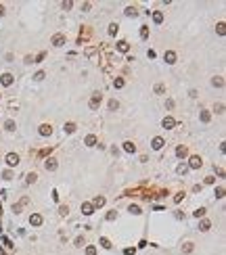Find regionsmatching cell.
<instances>
[{
  "label": "cell",
  "mask_w": 226,
  "mask_h": 255,
  "mask_svg": "<svg viewBox=\"0 0 226 255\" xmlns=\"http://www.w3.org/2000/svg\"><path fill=\"white\" fill-rule=\"evenodd\" d=\"M101 101H103V96H101V92L92 94V98H90V103H88V107H90L92 111H96V109L101 107Z\"/></svg>",
  "instance_id": "6da1fadb"
},
{
  "label": "cell",
  "mask_w": 226,
  "mask_h": 255,
  "mask_svg": "<svg viewBox=\"0 0 226 255\" xmlns=\"http://www.w3.org/2000/svg\"><path fill=\"white\" fill-rule=\"evenodd\" d=\"M6 165H9V167H17V165H19V155H17V153H9V155H6Z\"/></svg>",
  "instance_id": "7a4b0ae2"
},
{
  "label": "cell",
  "mask_w": 226,
  "mask_h": 255,
  "mask_svg": "<svg viewBox=\"0 0 226 255\" xmlns=\"http://www.w3.org/2000/svg\"><path fill=\"white\" fill-rule=\"evenodd\" d=\"M203 165V159L199 157V155H195V157H190V161H189V169H199Z\"/></svg>",
  "instance_id": "3957f363"
},
{
  "label": "cell",
  "mask_w": 226,
  "mask_h": 255,
  "mask_svg": "<svg viewBox=\"0 0 226 255\" xmlns=\"http://www.w3.org/2000/svg\"><path fill=\"white\" fill-rule=\"evenodd\" d=\"M57 167H59V163H57V159H52V157H48L46 161H44V169H46V172H55Z\"/></svg>",
  "instance_id": "277c9868"
},
{
  "label": "cell",
  "mask_w": 226,
  "mask_h": 255,
  "mask_svg": "<svg viewBox=\"0 0 226 255\" xmlns=\"http://www.w3.org/2000/svg\"><path fill=\"white\" fill-rule=\"evenodd\" d=\"M13 82H15L13 73H2V75H0V84H2V86H6V88H9V86H13Z\"/></svg>",
  "instance_id": "5b68a950"
},
{
  "label": "cell",
  "mask_w": 226,
  "mask_h": 255,
  "mask_svg": "<svg viewBox=\"0 0 226 255\" xmlns=\"http://www.w3.org/2000/svg\"><path fill=\"white\" fill-rule=\"evenodd\" d=\"M50 44H52V46H63V44H65V36L63 34H55L52 40H50Z\"/></svg>",
  "instance_id": "8992f818"
},
{
  "label": "cell",
  "mask_w": 226,
  "mask_h": 255,
  "mask_svg": "<svg viewBox=\"0 0 226 255\" xmlns=\"http://www.w3.org/2000/svg\"><path fill=\"white\" fill-rule=\"evenodd\" d=\"M38 134H40V136H50V134H52V126H50V124H42L40 130H38Z\"/></svg>",
  "instance_id": "52a82bcc"
},
{
  "label": "cell",
  "mask_w": 226,
  "mask_h": 255,
  "mask_svg": "<svg viewBox=\"0 0 226 255\" xmlns=\"http://www.w3.org/2000/svg\"><path fill=\"white\" fill-rule=\"evenodd\" d=\"M42 222H44V218H42L40 213H32V215H29V224H32V226H42Z\"/></svg>",
  "instance_id": "ba28073f"
},
{
  "label": "cell",
  "mask_w": 226,
  "mask_h": 255,
  "mask_svg": "<svg viewBox=\"0 0 226 255\" xmlns=\"http://www.w3.org/2000/svg\"><path fill=\"white\" fill-rule=\"evenodd\" d=\"M163 144H166V142H163V138H161V136H155L153 142H151V147H153L155 151H161V149H163Z\"/></svg>",
  "instance_id": "9c48e42d"
},
{
  "label": "cell",
  "mask_w": 226,
  "mask_h": 255,
  "mask_svg": "<svg viewBox=\"0 0 226 255\" xmlns=\"http://www.w3.org/2000/svg\"><path fill=\"white\" fill-rule=\"evenodd\" d=\"M161 126L166 128V130H172V128L176 126V119H174V117H170V115H167V117H163V121H161Z\"/></svg>",
  "instance_id": "30bf717a"
},
{
  "label": "cell",
  "mask_w": 226,
  "mask_h": 255,
  "mask_svg": "<svg viewBox=\"0 0 226 255\" xmlns=\"http://www.w3.org/2000/svg\"><path fill=\"white\" fill-rule=\"evenodd\" d=\"M163 59H166L167 65H174V63H176V52H174V50H167L166 55H163Z\"/></svg>",
  "instance_id": "8fae6325"
},
{
  "label": "cell",
  "mask_w": 226,
  "mask_h": 255,
  "mask_svg": "<svg viewBox=\"0 0 226 255\" xmlns=\"http://www.w3.org/2000/svg\"><path fill=\"white\" fill-rule=\"evenodd\" d=\"M117 50H119V52H124V55H126V52L130 50V44H128L126 40H119V42H117Z\"/></svg>",
  "instance_id": "7c38bea8"
},
{
  "label": "cell",
  "mask_w": 226,
  "mask_h": 255,
  "mask_svg": "<svg viewBox=\"0 0 226 255\" xmlns=\"http://www.w3.org/2000/svg\"><path fill=\"white\" fill-rule=\"evenodd\" d=\"M124 151L126 153H136V144H134L132 140H126V142H124Z\"/></svg>",
  "instance_id": "4fadbf2b"
},
{
  "label": "cell",
  "mask_w": 226,
  "mask_h": 255,
  "mask_svg": "<svg viewBox=\"0 0 226 255\" xmlns=\"http://www.w3.org/2000/svg\"><path fill=\"white\" fill-rule=\"evenodd\" d=\"M82 213L84 215H92V213H94V207H92L90 203H82Z\"/></svg>",
  "instance_id": "5bb4252c"
},
{
  "label": "cell",
  "mask_w": 226,
  "mask_h": 255,
  "mask_svg": "<svg viewBox=\"0 0 226 255\" xmlns=\"http://www.w3.org/2000/svg\"><path fill=\"white\" fill-rule=\"evenodd\" d=\"M84 144H86V147H96V136L94 134H88L86 140H84Z\"/></svg>",
  "instance_id": "9a60e30c"
},
{
  "label": "cell",
  "mask_w": 226,
  "mask_h": 255,
  "mask_svg": "<svg viewBox=\"0 0 226 255\" xmlns=\"http://www.w3.org/2000/svg\"><path fill=\"white\" fill-rule=\"evenodd\" d=\"M209 228H212V222H209V220H201V222H199V230H201V232H207Z\"/></svg>",
  "instance_id": "2e32d148"
},
{
  "label": "cell",
  "mask_w": 226,
  "mask_h": 255,
  "mask_svg": "<svg viewBox=\"0 0 226 255\" xmlns=\"http://www.w3.org/2000/svg\"><path fill=\"white\" fill-rule=\"evenodd\" d=\"M212 86H216V88H224V80H222V75H216L214 80H212Z\"/></svg>",
  "instance_id": "e0dca14e"
},
{
  "label": "cell",
  "mask_w": 226,
  "mask_h": 255,
  "mask_svg": "<svg viewBox=\"0 0 226 255\" xmlns=\"http://www.w3.org/2000/svg\"><path fill=\"white\" fill-rule=\"evenodd\" d=\"M90 205H92V207H103V205H105V197H94V201H92Z\"/></svg>",
  "instance_id": "ac0fdd59"
},
{
  "label": "cell",
  "mask_w": 226,
  "mask_h": 255,
  "mask_svg": "<svg viewBox=\"0 0 226 255\" xmlns=\"http://www.w3.org/2000/svg\"><path fill=\"white\" fill-rule=\"evenodd\" d=\"M15 128H17V124H15L13 119H6V121H4V130H9V132H15Z\"/></svg>",
  "instance_id": "d6986e66"
},
{
  "label": "cell",
  "mask_w": 226,
  "mask_h": 255,
  "mask_svg": "<svg viewBox=\"0 0 226 255\" xmlns=\"http://www.w3.org/2000/svg\"><path fill=\"white\" fill-rule=\"evenodd\" d=\"M153 21L159 25L161 21H163V13H161V11H155V13H153Z\"/></svg>",
  "instance_id": "ffe728a7"
},
{
  "label": "cell",
  "mask_w": 226,
  "mask_h": 255,
  "mask_svg": "<svg viewBox=\"0 0 226 255\" xmlns=\"http://www.w3.org/2000/svg\"><path fill=\"white\" fill-rule=\"evenodd\" d=\"M193 249H195V243H184L182 245V253H193Z\"/></svg>",
  "instance_id": "44dd1931"
},
{
  "label": "cell",
  "mask_w": 226,
  "mask_h": 255,
  "mask_svg": "<svg viewBox=\"0 0 226 255\" xmlns=\"http://www.w3.org/2000/svg\"><path fill=\"white\" fill-rule=\"evenodd\" d=\"M201 121L203 124H209V119H212V113H209V111H201Z\"/></svg>",
  "instance_id": "7402d4cb"
},
{
  "label": "cell",
  "mask_w": 226,
  "mask_h": 255,
  "mask_svg": "<svg viewBox=\"0 0 226 255\" xmlns=\"http://www.w3.org/2000/svg\"><path fill=\"white\" fill-rule=\"evenodd\" d=\"M176 155H178V157H186V155H189L186 147H182V144H180V147H176Z\"/></svg>",
  "instance_id": "603a6c76"
},
{
  "label": "cell",
  "mask_w": 226,
  "mask_h": 255,
  "mask_svg": "<svg viewBox=\"0 0 226 255\" xmlns=\"http://www.w3.org/2000/svg\"><path fill=\"white\" fill-rule=\"evenodd\" d=\"M107 32H109V36H117L119 25H117V23H111V25H109V29H107Z\"/></svg>",
  "instance_id": "cb8c5ba5"
},
{
  "label": "cell",
  "mask_w": 226,
  "mask_h": 255,
  "mask_svg": "<svg viewBox=\"0 0 226 255\" xmlns=\"http://www.w3.org/2000/svg\"><path fill=\"white\" fill-rule=\"evenodd\" d=\"M75 124H73V121H67V124H65V132H67V134H73V132H75Z\"/></svg>",
  "instance_id": "d4e9b609"
},
{
  "label": "cell",
  "mask_w": 226,
  "mask_h": 255,
  "mask_svg": "<svg viewBox=\"0 0 226 255\" xmlns=\"http://www.w3.org/2000/svg\"><path fill=\"white\" fill-rule=\"evenodd\" d=\"M176 172H178L180 176H184V174H186V172H189V165H186V163H180L178 167H176Z\"/></svg>",
  "instance_id": "484cf974"
},
{
  "label": "cell",
  "mask_w": 226,
  "mask_h": 255,
  "mask_svg": "<svg viewBox=\"0 0 226 255\" xmlns=\"http://www.w3.org/2000/svg\"><path fill=\"white\" fill-rule=\"evenodd\" d=\"M216 32H218L220 36H224V34H226V25H224V21H220V23L216 25Z\"/></svg>",
  "instance_id": "4316f807"
},
{
  "label": "cell",
  "mask_w": 226,
  "mask_h": 255,
  "mask_svg": "<svg viewBox=\"0 0 226 255\" xmlns=\"http://www.w3.org/2000/svg\"><path fill=\"white\" fill-rule=\"evenodd\" d=\"M124 13H126V17H136V15H138V11H136L134 6H128Z\"/></svg>",
  "instance_id": "83f0119b"
},
{
  "label": "cell",
  "mask_w": 226,
  "mask_h": 255,
  "mask_svg": "<svg viewBox=\"0 0 226 255\" xmlns=\"http://www.w3.org/2000/svg\"><path fill=\"white\" fill-rule=\"evenodd\" d=\"M36 180H38V174H34V172H32V174H27V178H25V182H27V184H34Z\"/></svg>",
  "instance_id": "f1b7e54d"
},
{
  "label": "cell",
  "mask_w": 226,
  "mask_h": 255,
  "mask_svg": "<svg viewBox=\"0 0 226 255\" xmlns=\"http://www.w3.org/2000/svg\"><path fill=\"white\" fill-rule=\"evenodd\" d=\"M128 211H130L132 215H140V213H143V211H140V207H138V205H130V209H128Z\"/></svg>",
  "instance_id": "f546056e"
},
{
  "label": "cell",
  "mask_w": 226,
  "mask_h": 255,
  "mask_svg": "<svg viewBox=\"0 0 226 255\" xmlns=\"http://www.w3.org/2000/svg\"><path fill=\"white\" fill-rule=\"evenodd\" d=\"M153 90H155V94H163L166 92V86H163V84H155Z\"/></svg>",
  "instance_id": "4dcf8cb0"
},
{
  "label": "cell",
  "mask_w": 226,
  "mask_h": 255,
  "mask_svg": "<svg viewBox=\"0 0 226 255\" xmlns=\"http://www.w3.org/2000/svg\"><path fill=\"white\" fill-rule=\"evenodd\" d=\"M109 109H111V111H117V109H119V103L115 101V98H111V101H109Z\"/></svg>",
  "instance_id": "1f68e13d"
},
{
  "label": "cell",
  "mask_w": 226,
  "mask_h": 255,
  "mask_svg": "<svg viewBox=\"0 0 226 255\" xmlns=\"http://www.w3.org/2000/svg\"><path fill=\"white\" fill-rule=\"evenodd\" d=\"M140 38H143V40H147V38H149V27H147V25H143V27H140Z\"/></svg>",
  "instance_id": "d6a6232c"
},
{
  "label": "cell",
  "mask_w": 226,
  "mask_h": 255,
  "mask_svg": "<svg viewBox=\"0 0 226 255\" xmlns=\"http://www.w3.org/2000/svg\"><path fill=\"white\" fill-rule=\"evenodd\" d=\"M193 215H195L197 220H199V218H203V215H205V207H199L197 211H195V213H193Z\"/></svg>",
  "instance_id": "836d02e7"
},
{
  "label": "cell",
  "mask_w": 226,
  "mask_h": 255,
  "mask_svg": "<svg viewBox=\"0 0 226 255\" xmlns=\"http://www.w3.org/2000/svg\"><path fill=\"white\" fill-rule=\"evenodd\" d=\"M86 255H96V247L94 245H88V247H86Z\"/></svg>",
  "instance_id": "e575fe53"
},
{
  "label": "cell",
  "mask_w": 226,
  "mask_h": 255,
  "mask_svg": "<svg viewBox=\"0 0 226 255\" xmlns=\"http://www.w3.org/2000/svg\"><path fill=\"white\" fill-rule=\"evenodd\" d=\"M113 88H124V80H121V78H115V80H113Z\"/></svg>",
  "instance_id": "d590c367"
},
{
  "label": "cell",
  "mask_w": 226,
  "mask_h": 255,
  "mask_svg": "<svg viewBox=\"0 0 226 255\" xmlns=\"http://www.w3.org/2000/svg\"><path fill=\"white\" fill-rule=\"evenodd\" d=\"M224 197V186H218L216 188V199H222Z\"/></svg>",
  "instance_id": "8d00e7d4"
},
{
  "label": "cell",
  "mask_w": 226,
  "mask_h": 255,
  "mask_svg": "<svg viewBox=\"0 0 226 255\" xmlns=\"http://www.w3.org/2000/svg\"><path fill=\"white\" fill-rule=\"evenodd\" d=\"M214 111H216V113H220V115H222V113H224V103H218V105H216V107H214Z\"/></svg>",
  "instance_id": "74e56055"
},
{
  "label": "cell",
  "mask_w": 226,
  "mask_h": 255,
  "mask_svg": "<svg viewBox=\"0 0 226 255\" xmlns=\"http://www.w3.org/2000/svg\"><path fill=\"white\" fill-rule=\"evenodd\" d=\"M44 75H46L44 71H38L36 75H34V80H36V82H42V80H44Z\"/></svg>",
  "instance_id": "f35d334b"
},
{
  "label": "cell",
  "mask_w": 226,
  "mask_h": 255,
  "mask_svg": "<svg viewBox=\"0 0 226 255\" xmlns=\"http://www.w3.org/2000/svg\"><path fill=\"white\" fill-rule=\"evenodd\" d=\"M115 218H117V211H109L107 213V222H113Z\"/></svg>",
  "instance_id": "ab89813d"
},
{
  "label": "cell",
  "mask_w": 226,
  "mask_h": 255,
  "mask_svg": "<svg viewBox=\"0 0 226 255\" xmlns=\"http://www.w3.org/2000/svg\"><path fill=\"white\" fill-rule=\"evenodd\" d=\"M59 213H61V215H67V213H69V207H67V205H61V207H59Z\"/></svg>",
  "instance_id": "60d3db41"
},
{
  "label": "cell",
  "mask_w": 226,
  "mask_h": 255,
  "mask_svg": "<svg viewBox=\"0 0 226 255\" xmlns=\"http://www.w3.org/2000/svg\"><path fill=\"white\" fill-rule=\"evenodd\" d=\"M84 245H86L84 236H78V238H75V247H84Z\"/></svg>",
  "instance_id": "b9f144b4"
},
{
  "label": "cell",
  "mask_w": 226,
  "mask_h": 255,
  "mask_svg": "<svg viewBox=\"0 0 226 255\" xmlns=\"http://www.w3.org/2000/svg\"><path fill=\"white\" fill-rule=\"evenodd\" d=\"M101 245H103L105 249H111V243H109V238H105V236L101 238Z\"/></svg>",
  "instance_id": "7bdbcfd3"
},
{
  "label": "cell",
  "mask_w": 226,
  "mask_h": 255,
  "mask_svg": "<svg viewBox=\"0 0 226 255\" xmlns=\"http://www.w3.org/2000/svg\"><path fill=\"white\" fill-rule=\"evenodd\" d=\"M61 6H63V9H65V11H69V9H71V6H73V2H71V0H67V2H63V4H61Z\"/></svg>",
  "instance_id": "ee69618b"
},
{
  "label": "cell",
  "mask_w": 226,
  "mask_h": 255,
  "mask_svg": "<svg viewBox=\"0 0 226 255\" xmlns=\"http://www.w3.org/2000/svg\"><path fill=\"white\" fill-rule=\"evenodd\" d=\"M2 178H4V180H11V178H13V172H11V169H6V172L2 174Z\"/></svg>",
  "instance_id": "f6af8a7d"
},
{
  "label": "cell",
  "mask_w": 226,
  "mask_h": 255,
  "mask_svg": "<svg viewBox=\"0 0 226 255\" xmlns=\"http://www.w3.org/2000/svg\"><path fill=\"white\" fill-rule=\"evenodd\" d=\"M21 207H23V205L17 203V205H13V211H15V213H21Z\"/></svg>",
  "instance_id": "bcb514c9"
},
{
  "label": "cell",
  "mask_w": 226,
  "mask_h": 255,
  "mask_svg": "<svg viewBox=\"0 0 226 255\" xmlns=\"http://www.w3.org/2000/svg\"><path fill=\"white\" fill-rule=\"evenodd\" d=\"M166 109H174V101H172V98H167V101H166Z\"/></svg>",
  "instance_id": "7dc6e473"
},
{
  "label": "cell",
  "mask_w": 226,
  "mask_h": 255,
  "mask_svg": "<svg viewBox=\"0 0 226 255\" xmlns=\"http://www.w3.org/2000/svg\"><path fill=\"white\" fill-rule=\"evenodd\" d=\"M214 182H216L214 176H207V178H205V184H214Z\"/></svg>",
  "instance_id": "c3c4849f"
},
{
  "label": "cell",
  "mask_w": 226,
  "mask_h": 255,
  "mask_svg": "<svg viewBox=\"0 0 226 255\" xmlns=\"http://www.w3.org/2000/svg\"><path fill=\"white\" fill-rule=\"evenodd\" d=\"M214 169H216V174H218V176H224V167H216V165H214Z\"/></svg>",
  "instance_id": "681fc988"
},
{
  "label": "cell",
  "mask_w": 226,
  "mask_h": 255,
  "mask_svg": "<svg viewBox=\"0 0 226 255\" xmlns=\"http://www.w3.org/2000/svg\"><path fill=\"white\" fill-rule=\"evenodd\" d=\"M182 197H184L182 192H180V195H176V197H174V203H180V201H182Z\"/></svg>",
  "instance_id": "f907efd6"
},
{
  "label": "cell",
  "mask_w": 226,
  "mask_h": 255,
  "mask_svg": "<svg viewBox=\"0 0 226 255\" xmlns=\"http://www.w3.org/2000/svg\"><path fill=\"white\" fill-rule=\"evenodd\" d=\"M90 6H92L90 2H84V4H82V9H84V11H90Z\"/></svg>",
  "instance_id": "816d5d0a"
},
{
  "label": "cell",
  "mask_w": 226,
  "mask_h": 255,
  "mask_svg": "<svg viewBox=\"0 0 226 255\" xmlns=\"http://www.w3.org/2000/svg\"><path fill=\"white\" fill-rule=\"evenodd\" d=\"M94 50H96V48H92V46H90V48H86V55L90 57V55H94Z\"/></svg>",
  "instance_id": "f5cc1de1"
},
{
  "label": "cell",
  "mask_w": 226,
  "mask_h": 255,
  "mask_svg": "<svg viewBox=\"0 0 226 255\" xmlns=\"http://www.w3.org/2000/svg\"><path fill=\"white\" fill-rule=\"evenodd\" d=\"M2 15H4V6L0 4V17H2Z\"/></svg>",
  "instance_id": "db71d44e"
}]
</instances>
